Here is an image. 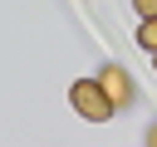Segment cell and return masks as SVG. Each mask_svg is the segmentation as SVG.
<instances>
[{
	"instance_id": "obj_1",
	"label": "cell",
	"mask_w": 157,
	"mask_h": 147,
	"mask_svg": "<svg viewBox=\"0 0 157 147\" xmlns=\"http://www.w3.org/2000/svg\"><path fill=\"white\" fill-rule=\"evenodd\" d=\"M69 103H74L88 123H108V118H113V103H108V93L98 88V78H78V83L69 88Z\"/></svg>"
},
{
	"instance_id": "obj_2",
	"label": "cell",
	"mask_w": 157,
	"mask_h": 147,
	"mask_svg": "<svg viewBox=\"0 0 157 147\" xmlns=\"http://www.w3.org/2000/svg\"><path fill=\"white\" fill-rule=\"evenodd\" d=\"M98 88L108 93V103H113V108H128V103H132V78H128L118 64H108V69L98 74Z\"/></svg>"
},
{
	"instance_id": "obj_3",
	"label": "cell",
	"mask_w": 157,
	"mask_h": 147,
	"mask_svg": "<svg viewBox=\"0 0 157 147\" xmlns=\"http://www.w3.org/2000/svg\"><path fill=\"white\" fill-rule=\"evenodd\" d=\"M137 44H142V49H152V54H157V20H152V24H142V29H137Z\"/></svg>"
},
{
	"instance_id": "obj_4",
	"label": "cell",
	"mask_w": 157,
	"mask_h": 147,
	"mask_svg": "<svg viewBox=\"0 0 157 147\" xmlns=\"http://www.w3.org/2000/svg\"><path fill=\"white\" fill-rule=\"evenodd\" d=\"M132 10L142 15V24H152V20H157V0H132Z\"/></svg>"
},
{
	"instance_id": "obj_5",
	"label": "cell",
	"mask_w": 157,
	"mask_h": 147,
	"mask_svg": "<svg viewBox=\"0 0 157 147\" xmlns=\"http://www.w3.org/2000/svg\"><path fill=\"white\" fill-rule=\"evenodd\" d=\"M147 147H157V123H152V127H147Z\"/></svg>"
}]
</instances>
